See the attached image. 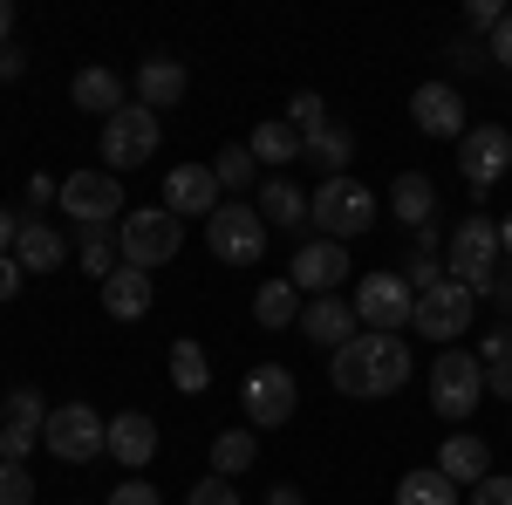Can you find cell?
I'll return each instance as SVG.
<instances>
[{"label": "cell", "mask_w": 512, "mask_h": 505, "mask_svg": "<svg viewBox=\"0 0 512 505\" xmlns=\"http://www.w3.org/2000/svg\"><path fill=\"white\" fill-rule=\"evenodd\" d=\"M410 123H417L424 137H458V144H465V130H472V123H465V96H458L451 82H424V89L410 96Z\"/></svg>", "instance_id": "cell-17"}, {"label": "cell", "mask_w": 512, "mask_h": 505, "mask_svg": "<svg viewBox=\"0 0 512 505\" xmlns=\"http://www.w3.org/2000/svg\"><path fill=\"white\" fill-rule=\"evenodd\" d=\"M41 444H48L62 465H89V458H103V451H110V424H103L89 403H62V410H48Z\"/></svg>", "instance_id": "cell-9"}, {"label": "cell", "mask_w": 512, "mask_h": 505, "mask_svg": "<svg viewBox=\"0 0 512 505\" xmlns=\"http://www.w3.org/2000/svg\"><path fill=\"white\" fill-rule=\"evenodd\" d=\"M253 321H260V328H294V321H301V294H294V280H267V287H260V294H253Z\"/></svg>", "instance_id": "cell-28"}, {"label": "cell", "mask_w": 512, "mask_h": 505, "mask_svg": "<svg viewBox=\"0 0 512 505\" xmlns=\"http://www.w3.org/2000/svg\"><path fill=\"white\" fill-rule=\"evenodd\" d=\"M478 362L492 369V362H512V328H492L485 342H478Z\"/></svg>", "instance_id": "cell-41"}, {"label": "cell", "mask_w": 512, "mask_h": 505, "mask_svg": "<svg viewBox=\"0 0 512 505\" xmlns=\"http://www.w3.org/2000/svg\"><path fill=\"white\" fill-rule=\"evenodd\" d=\"M465 21H472L478 35H492V28L506 21V7H499V0H472V7H465Z\"/></svg>", "instance_id": "cell-42"}, {"label": "cell", "mask_w": 512, "mask_h": 505, "mask_svg": "<svg viewBox=\"0 0 512 505\" xmlns=\"http://www.w3.org/2000/svg\"><path fill=\"white\" fill-rule=\"evenodd\" d=\"M14 260H21V273H55L62 260H69V239L55 233L48 219H21V239H14Z\"/></svg>", "instance_id": "cell-22"}, {"label": "cell", "mask_w": 512, "mask_h": 505, "mask_svg": "<svg viewBox=\"0 0 512 505\" xmlns=\"http://www.w3.org/2000/svg\"><path fill=\"white\" fill-rule=\"evenodd\" d=\"M55 198H62V185H55V178H28V205H55Z\"/></svg>", "instance_id": "cell-46"}, {"label": "cell", "mask_w": 512, "mask_h": 505, "mask_svg": "<svg viewBox=\"0 0 512 505\" xmlns=\"http://www.w3.org/2000/svg\"><path fill=\"white\" fill-rule=\"evenodd\" d=\"M192 505H239V485H233V478H198Z\"/></svg>", "instance_id": "cell-38"}, {"label": "cell", "mask_w": 512, "mask_h": 505, "mask_svg": "<svg viewBox=\"0 0 512 505\" xmlns=\"http://www.w3.org/2000/svg\"><path fill=\"white\" fill-rule=\"evenodd\" d=\"M137 103L144 110H171V103H185V62H144L137 69Z\"/></svg>", "instance_id": "cell-26"}, {"label": "cell", "mask_w": 512, "mask_h": 505, "mask_svg": "<svg viewBox=\"0 0 512 505\" xmlns=\"http://www.w3.org/2000/svg\"><path fill=\"white\" fill-rule=\"evenodd\" d=\"M328 376H335V389L355 396V403L396 396V389L410 383V342H403V335H376V328H362V335H349V349H335Z\"/></svg>", "instance_id": "cell-1"}, {"label": "cell", "mask_w": 512, "mask_h": 505, "mask_svg": "<svg viewBox=\"0 0 512 505\" xmlns=\"http://www.w3.org/2000/svg\"><path fill=\"white\" fill-rule=\"evenodd\" d=\"M451 62H458V69H478V62H485V48H478V41H458V48H451Z\"/></svg>", "instance_id": "cell-49"}, {"label": "cell", "mask_w": 512, "mask_h": 505, "mask_svg": "<svg viewBox=\"0 0 512 505\" xmlns=\"http://www.w3.org/2000/svg\"><path fill=\"white\" fill-rule=\"evenodd\" d=\"M14 294H21V260L0 253V301H14Z\"/></svg>", "instance_id": "cell-45"}, {"label": "cell", "mask_w": 512, "mask_h": 505, "mask_svg": "<svg viewBox=\"0 0 512 505\" xmlns=\"http://www.w3.org/2000/svg\"><path fill=\"white\" fill-rule=\"evenodd\" d=\"M158 144H164V123H158V110H144V103H123L117 117L103 123V164H110V171L151 164Z\"/></svg>", "instance_id": "cell-8"}, {"label": "cell", "mask_w": 512, "mask_h": 505, "mask_svg": "<svg viewBox=\"0 0 512 505\" xmlns=\"http://www.w3.org/2000/svg\"><path fill=\"white\" fill-rule=\"evenodd\" d=\"M0 465H7V458H0Z\"/></svg>", "instance_id": "cell-54"}, {"label": "cell", "mask_w": 512, "mask_h": 505, "mask_svg": "<svg viewBox=\"0 0 512 505\" xmlns=\"http://www.w3.org/2000/svg\"><path fill=\"white\" fill-rule=\"evenodd\" d=\"M349 328H362L355 321V301H342V294H321V301H308L301 308V335L315 342V349H349Z\"/></svg>", "instance_id": "cell-18"}, {"label": "cell", "mask_w": 512, "mask_h": 505, "mask_svg": "<svg viewBox=\"0 0 512 505\" xmlns=\"http://www.w3.org/2000/svg\"><path fill=\"white\" fill-rule=\"evenodd\" d=\"M205 246H212V260H226V267H253V260L267 253V219L233 198V205H219V212L205 219Z\"/></svg>", "instance_id": "cell-10"}, {"label": "cell", "mask_w": 512, "mask_h": 505, "mask_svg": "<svg viewBox=\"0 0 512 505\" xmlns=\"http://www.w3.org/2000/svg\"><path fill=\"white\" fill-rule=\"evenodd\" d=\"M308 219H315L335 246H349V239H362L376 226V192H369L362 178H328V185L308 198Z\"/></svg>", "instance_id": "cell-5"}, {"label": "cell", "mask_w": 512, "mask_h": 505, "mask_svg": "<svg viewBox=\"0 0 512 505\" xmlns=\"http://www.w3.org/2000/svg\"><path fill=\"white\" fill-rule=\"evenodd\" d=\"M396 505H458V485H451V478H444L437 465L403 471V485H396Z\"/></svg>", "instance_id": "cell-32"}, {"label": "cell", "mask_w": 512, "mask_h": 505, "mask_svg": "<svg viewBox=\"0 0 512 505\" xmlns=\"http://www.w3.org/2000/svg\"><path fill=\"white\" fill-rule=\"evenodd\" d=\"M0 505H35V478H28V465H0Z\"/></svg>", "instance_id": "cell-36"}, {"label": "cell", "mask_w": 512, "mask_h": 505, "mask_svg": "<svg viewBox=\"0 0 512 505\" xmlns=\"http://www.w3.org/2000/svg\"><path fill=\"white\" fill-rule=\"evenodd\" d=\"M301 157H308V164H321L328 178H342V164L355 157V137L342 130V123H321L315 137H301Z\"/></svg>", "instance_id": "cell-30"}, {"label": "cell", "mask_w": 512, "mask_h": 505, "mask_svg": "<svg viewBox=\"0 0 512 505\" xmlns=\"http://www.w3.org/2000/svg\"><path fill=\"white\" fill-rule=\"evenodd\" d=\"M506 164H512V130H506V123H472L465 144H458V171H465V185H472V192H492V185L506 178Z\"/></svg>", "instance_id": "cell-13"}, {"label": "cell", "mask_w": 512, "mask_h": 505, "mask_svg": "<svg viewBox=\"0 0 512 505\" xmlns=\"http://www.w3.org/2000/svg\"><path fill=\"white\" fill-rule=\"evenodd\" d=\"M171 389H185V396H205L212 389V355L198 349L192 335L171 342Z\"/></svg>", "instance_id": "cell-27"}, {"label": "cell", "mask_w": 512, "mask_h": 505, "mask_svg": "<svg viewBox=\"0 0 512 505\" xmlns=\"http://www.w3.org/2000/svg\"><path fill=\"white\" fill-rule=\"evenodd\" d=\"M437 471H444L451 485H478V478H492V444H485L478 430H458V437L437 444Z\"/></svg>", "instance_id": "cell-19"}, {"label": "cell", "mask_w": 512, "mask_h": 505, "mask_svg": "<svg viewBox=\"0 0 512 505\" xmlns=\"http://www.w3.org/2000/svg\"><path fill=\"white\" fill-rule=\"evenodd\" d=\"M349 246H335V239H315V246H294V267H287V280H294V294H342V280H349Z\"/></svg>", "instance_id": "cell-14"}, {"label": "cell", "mask_w": 512, "mask_h": 505, "mask_svg": "<svg viewBox=\"0 0 512 505\" xmlns=\"http://www.w3.org/2000/svg\"><path fill=\"white\" fill-rule=\"evenodd\" d=\"M110 505H164L158 485H144V478H123L117 492H110Z\"/></svg>", "instance_id": "cell-39"}, {"label": "cell", "mask_w": 512, "mask_h": 505, "mask_svg": "<svg viewBox=\"0 0 512 505\" xmlns=\"http://www.w3.org/2000/svg\"><path fill=\"white\" fill-rule=\"evenodd\" d=\"M267 505H308V499H301L294 485H274V492H267Z\"/></svg>", "instance_id": "cell-50"}, {"label": "cell", "mask_w": 512, "mask_h": 505, "mask_svg": "<svg viewBox=\"0 0 512 505\" xmlns=\"http://www.w3.org/2000/svg\"><path fill=\"white\" fill-rule=\"evenodd\" d=\"M21 69H28V55H21V48L7 41V48H0V82H14V76H21Z\"/></svg>", "instance_id": "cell-47"}, {"label": "cell", "mask_w": 512, "mask_h": 505, "mask_svg": "<svg viewBox=\"0 0 512 505\" xmlns=\"http://www.w3.org/2000/svg\"><path fill=\"white\" fill-rule=\"evenodd\" d=\"M164 212H171V219H212V212H219V178H212V164H178V171H164Z\"/></svg>", "instance_id": "cell-16"}, {"label": "cell", "mask_w": 512, "mask_h": 505, "mask_svg": "<svg viewBox=\"0 0 512 505\" xmlns=\"http://www.w3.org/2000/svg\"><path fill=\"white\" fill-rule=\"evenodd\" d=\"M7 35H14V7L0 0V48H7Z\"/></svg>", "instance_id": "cell-51"}, {"label": "cell", "mask_w": 512, "mask_h": 505, "mask_svg": "<svg viewBox=\"0 0 512 505\" xmlns=\"http://www.w3.org/2000/svg\"><path fill=\"white\" fill-rule=\"evenodd\" d=\"M69 103H76V110H89V117H117L123 103H130V96H123V76L117 69H82L76 82H69Z\"/></svg>", "instance_id": "cell-24"}, {"label": "cell", "mask_w": 512, "mask_h": 505, "mask_svg": "<svg viewBox=\"0 0 512 505\" xmlns=\"http://www.w3.org/2000/svg\"><path fill=\"white\" fill-rule=\"evenodd\" d=\"M110 458H117L123 471H144L151 458H158V424H151L144 410H123V417H110Z\"/></svg>", "instance_id": "cell-20"}, {"label": "cell", "mask_w": 512, "mask_h": 505, "mask_svg": "<svg viewBox=\"0 0 512 505\" xmlns=\"http://www.w3.org/2000/svg\"><path fill=\"white\" fill-rule=\"evenodd\" d=\"M403 280H410V294H424V287H437V280H444V260H437V253H410Z\"/></svg>", "instance_id": "cell-37"}, {"label": "cell", "mask_w": 512, "mask_h": 505, "mask_svg": "<svg viewBox=\"0 0 512 505\" xmlns=\"http://www.w3.org/2000/svg\"><path fill=\"white\" fill-rule=\"evenodd\" d=\"M246 151H253V164H294V157H301V130L287 117H274V123H260V130L246 137Z\"/></svg>", "instance_id": "cell-29"}, {"label": "cell", "mask_w": 512, "mask_h": 505, "mask_svg": "<svg viewBox=\"0 0 512 505\" xmlns=\"http://www.w3.org/2000/svg\"><path fill=\"white\" fill-rule=\"evenodd\" d=\"M410 314H417V294H410L403 273H362L355 280V321L362 328L396 335V328H410Z\"/></svg>", "instance_id": "cell-12"}, {"label": "cell", "mask_w": 512, "mask_h": 505, "mask_svg": "<svg viewBox=\"0 0 512 505\" xmlns=\"http://www.w3.org/2000/svg\"><path fill=\"white\" fill-rule=\"evenodd\" d=\"M14 239H21V219H14V212L0 205V253H14Z\"/></svg>", "instance_id": "cell-48"}, {"label": "cell", "mask_w": 512, "mask_h": 505, "mask_svg": "<svg viewBox=\"0 0 512 505\" xmlns=\"http://www.w3.org/2000/svg\"><path fill=\"white\" fill-rule=\"evenodd\" d=\"M472 314H478V294H472V287H458V280L444 273L437 287L417 294L410 328H417V335H431L437 349H458V342H465V328H472Z\"/></svg>", "instance_id": "cell-6"}, {"label": "cell", "mask_w": 512, "mask_h": 505, "mask_svg": "<svg viewBox=\"0 0 512 505\" xmlns=\"http://www.w3.org/2000/svg\"><path fill=\"white\" fill-rule=\"evenodd\" d=\"M253 458H260L253 430H219L212 437V478H239V471H253Z\"/></svg>", "instance_id": "cell-31"}, {"label": "cell", "mask_w": 512, "mask_h": 505, "mask_svg": "<svg viewBox=\"0 0 512 505\" xmlns=\"http://www.w3.org/2000/svg\"><path fill=\"white\" fill-rule=\"evenodd\" d=\"M55 205L76 219L82 233H103V226L123 219V185H117V171H76V178H62Z\"/></svg>", "instance_id": "cell-11"}, {"label": "cell", "mask_w": 512, "mask_h": 505, "mask_svg": "<svg viewBox=\"0 0 512 505\" xmlns=\"http://www.w3.org/2000/svg\"><path fill=\"white\" fill-rule=\"evenodd\" d=\"M117 267H123V253H117V226H103V233H82V273L110 280Z\"/></svg>", "instance_id": "cell-34"}, {"label": "cell", "mask_w": 512, "mask_h": 505, "mask_svg": "<svg viewBox=\"0 0 512 505\" xmlns=\"http://www.w3.org/2000/svg\"><path fill=\"white\" fill-rule=\"evenodd\" d=\"M499 253L512 260V219H499Z\"/></svg>", "instance_id": "cell-52"}, {"label": "cell", "mask_w": 512, "mask_h": 505, "mask_svg": "<svg viewBox=\"0 0 512 505\" xmlns=\"http://www.w3.org/2000/svg\"><path fill=\"white\" fill-rule=\"evenodd\" d=\"M287 123H294V130H301V137H315L321 123H328V103H321L315 89H301V96H294V103H287Z\"/></svg>", "instance_id": "cell-35"}, {"label": "cell", "mask_w": 512, "mask_h": 505, "mask_svg": "<svg viewBox=\"0 0 512 505\" xmlns=\"http://www.w3.org/2000/svg\"><path fill=\"white\" fill-rule=\"evenodd\" d=\"M41 430H48V403H41V389H14L7 396V417H0V458L7 465H28V451L41 444Z\"/></svg>", "instance_id": "cell-15"}, {"label": "cell", "mask_w": 512, "mask_h": 505, "mask_svg": "<svg viewBox=\"0 0 512 505\" xmlns=\"http://www.w3.org/2000/svg\"><path fill=\"white\" fill-rule=\"evenodd\" d=\"M212 178H219V192H246V185L260 178V164H253L246 144H226V151L212 157Z\"/></svg>", "instance_id": "cell-33"}, {"label": "cell", "mask_w": 512, "mask_h": 505, "mask_svg": "<svg viewBox=\"0 0 512 505\" xmlns=\"http://www.w3.org/2000/svg\"><path fill=\"white\" fill-rule=\"evenodd\" d=\"M472 505H512V478H506V471L478 478V485H472Z\"/></svg>", "instance_id": "cell-40"}, {"label": "cell", "mask_w": 512, "mask_h": 505, "mask_svg": "<svg viewBox=\"0 0 512 505\" xmlns=\"http://www.w3.org/2000/svg\"><path fill=\"white\" fill-rule=\"evenodd\" d=\"M478 403H485V362L458 342V349H444L431 362V410L444 424H465Z\"/></svg>", "instance_id": "cell-4"}, {"label": "cell", "mask_w": 512, "mask_h": 505, "mask_svg": "<svg viewBox=\"0 0 512 505\" xmlns=\"http://www.w3.org/2000/svg\"><path fill=\"white\" fill-rule=\"evenodd\" d=\"M253 212L267 219V233H274V226H287V233H294V226H308V192H301L294 178H267Z\"/></svg>", "instance_id": "cell-25"}, {"label": "cell", "mask_w": 512, "mask_h": 505, "mask_svg": "<svg viewBox=\"0 0 512 505\" xmlns=\"http://www.w3.org/2000/svg\"><path fill=\"white\" fill-rule=\"evenodd\" d=\"M239 403H246V424L253 430H280V424H294V410H301V383H294V369L260 362V369H246Z\"/></svg>", "instance_id": "cell-7"}, {"label": "cell", "mask_w": 512, "mask_h": 505, "mask_svg": "<svg viewBox=\"0 0 512 505\" xmlns=\"http://www.w3.org/2000/svg\"><path fill=\"white\" fill-rule=\"evenodd\" d=\"M499 219H458V233H451V253H444V273L458 280V287H472V294H492L499 287Z\"/></svg>", "instance_id": "cell-3"}, {"label": "cell", "mask_w": 512, "mask_h": 505, "mask_svg": "<svg viewBox=\"0 0 512 505\" xmlns=\"http://www.w3.org/2000/svg\"><path fill=\"white\" fill-rule=\"evenodd\" d=\"M178 246H185V219H171L164 205H137L130 219H117V253L123 267H171L178 260Z\"/></svg>", "instance_id": "cell-2"}, {"label": "cell", "mask_w": 512, "mask_h": 505, "mask_svg": "<svg viewBox=\"0 0 512 505\" xmlns=\"http://www.w3.org/2000/svg\"><path fill=\"white\" fill-rule=\"evenodd\" d=\"M485 55H492V62H506V69H512V14L499 21V28H492V41H485Z\"/></svg>", "instance_id": "cell-44"}, {"label": "cell", "mask_w": 512, "mask_h": 505, "mask_svg": "<svg viewBox=\"0 0 512 505\" xmlns=\"http://www.w3.org/2000/svg\"><path fill=\"white\" fill-rule=\"evenodd\" d=\"M492 294H499V301H506V308H512V280H499V287H492Z\"/></svg>", "instance_id": "cell-53"}, {"label": "cell", "mask_w": 512, "mask_h": 505, "mask_svg": "<svg viewBox=\"0 0 512 505\" xmlns=\"http://www.w3.org/2000/svg\"><path fill=\"white\" fill-rule=\"evenodd\" d=\"M485 396L512 403V362H492V369H485Z\"/></svg>", "instance_id": "cell-43"}, {"label": "cell", "mask_w": 512, "mask_h": 505, "mask_svg": "<svg viewBox=\"0 0 512 505\" xmlns=\"http://www.w3.org/2000/svg\"><path fill=\"white\" fill-rule=\"evenodd\" d=\"M151 301H158V287H151L144 267H117L103 280V314H110V321H144Z\"/></svg>", "instance_id": "cell-21"}, {"label": "cell", "mask_w": 512, "mask_h": 505, "mask_svg": "<svg viewBox=\"0 0 512 505\" xmlns=\"http://www.w3.org/2000/svg\"><path fill=\"white\" fill-rule=\"evenodd\" d=\"M390 212L410 226V233H424L437 219V185L424 178V171H396V185H390Z\"/></svg>", "instance_id": "cell-23"}]
</instances>
